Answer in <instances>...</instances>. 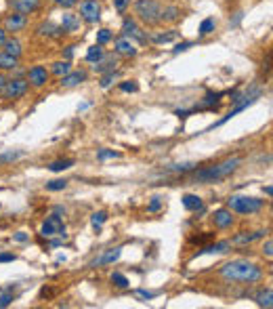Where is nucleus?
<instances>
[{"instance_id":"f257e3e1","label":"nucleus","mask_w":273,"mask_h":309,"mask_svg":"<svg viewBox=\"0 0 273 309\" xmlns=\"http://www.w3.org/2000/svg\"><path fill=\"white\" fill-rule=\"evenodd\" d=\"M221 276L229 282H258L263 277V269L255 263H248V261H231V263H225L221 267Z\"/></svg>"},{"instance_id":"f03ea898","label":"nucleus","mask_w":273,"mask_h":309,"mask_svg":"<svg viewBox=\"0 0 273 309\" xmlns=\"http://www.w3.org/2000/svg\"><path fill=\"white\" fill-rule=\"evenodd\" d=\"M240 158H227V160L214 164V166H206L198 170V173H193V181L195 183H214V181H221L225 179V177H229L233 170L240 166Z\"/></svg>"},{"instance_id":"7ed1b4c3","label":"nucleus","mask_w":273,"mask_h":309,"mask_svg":"<svg viewBox=\"0 0 273 309\" xmlns=\"http://www.w3.org/2000/svg\"><path fill=\"white\" fill-rule=\"evenodd\" d=\"M135 13L139 15L143 23L147 25H156L160 23V13H162V4L156 0H137L135 2Z\"/></svg>"},{"instance_id":"20e7f679","label":"nucleus","mask_w":273,"mask_h":309,"mask_svg":"<svg viewBox=\"0 0 273 309\" xmlns=\"http://www.w3.org/2000/svg\"><path fill=\"white\" fill-rule=\"evenodd\" d=\"M227 206H229V211H233V212L252 214V212H258L263 208V200L250 198V195H231V198L227 200Z\"/></svg>"},{"instance_id":"39448f33","label":"nucleus","mask_w":273,"mask_h":309,"mask_svg":"<svg viewBox=\"0 0 273 309\" xmlns=\"http://www.w3.org/2000/svg\"><path fill=\"white\" fill-rule=\"evenodd\" d=\"M40 233L44 238H63V240H65V225H63L59 214H57V212L50 214V217L42 223Z\"/></svg>"},{"instance_id":"423d86ee","label":"nucleus","mask_w":273,"mask_h":309,"mask_svg":"<svg viewBox=\"0 0 273 309\" xmlns=\"http://www.w3.org/2000/svg\"><path fill=\"white\" fill-rule=\"evenodd\" d=\"M28 86H30V82L23 80V78L6 80V84L2 88V95H4V99H19L21 95L28 93Z\"/></svg>"},{"instance_id":"0eeeda50","label":"nucleus","mask_w":273,"mask_h":309,"mask_svg":"<svg viewBox=\"0 0 273 309\" xmlns=\"http://www.w3.org/2000/svg\"><path fill=\"white\" fill-rule=\"evenodd\" d=\"M257 97H258V91H252L250 95H246V97H242V99H240V101H238V105H236V107H233V110H231L229 114H227V116H223V118H221V120H219V122H217V124H214V126H221V124L229 122V120H231L233 116H236V114H240V112H244V110H246V107H248V105H252V103H255V101H257Z\"/></svg>"},{"instance_id":"6e6552de","label":"nucleus","mask_w":273,"mask_h":309,"mask_svg":"<svg viewBox=\"0 0 273 309\" xmlns=\"http://www.w3.org/2000/svg\"><path fill=\"white\" fill-rule=\"evenodd\" d=\"M80 15L84 21L88 23H97L99 17H101V6L97 0H84V2L80 4Z\"/></svg>"},{"instance_id":"1a4fd4ad","label":"nucleus","mask_w":273,"mask_h":309,"mask_svg":"<svg viewBox=\"0 0 273 309\" xmlns=\"http://www.w3.org/2000/svg\"><path fill=\"white\" fill-rule=\"evenodd\" d=\"M122 32H124V36H126V38H135V40H137V42H141V44H145V42L149 40V38L143 34V30L139 28V25L132 21V19H124Z\"/></svg>"},{"instance_id":"9d476101","label":"nucleus","mask_w":273,"mask_h":309,"mask_svg":"<svg viewBox=\"0 0 273 309\" xmlns=\"http://www.w3.org/2000/svg\"><path fill=\"white\" fill-rule=\"evenodd\" d=\"M28 82L32 86H36V88H40V86H44L48 82V72L44 69L42 65H34L28 72Z\"/></svg>"},{"instance_id":"9b49d317","label":"nucleus","mask_w":273,"mask_h":309,"mask_svg":"<svg viewBox=\"0 0 273 309\" xmlns=\"http://www.w3.org/2000/svg\"><path fill=\"white\" fill-rule=\"evenodd\" d=\"M25 23H28V17L21 15V13H13L4 19V30L6 32H19L25 28Z\"/></svg>"},{"instance_id":"f8f14e48","label":"nucleus","mask_w":273,"mask_h":309,"mask_svg":"<svg viewBox=\"0 0 273 309\" xmlns=\"http://www.w3.org/2000/svg\"><path fill=\"white\" fill-rule=\"evenodd\" d=\"M212 221H214V227L227 229V227H231V223H233V214H231V211H227V208H219V211L212 214Z\"/></svg>"},{"instance_id":"ddd939ff","label":"nucleus","mask_w":273,"mask_h":309,"mask_svg":"<svg viewBox=\"0 0 273 309\" xmlns=\"http://www.w3.org/2000/svg\"><path fill=\"white\" fill-rule=\"evenodd\" d=\"M116 65H118L116 57H113V55H103V57H101V59L93 65V69H95L97 74H107V72H113V69H116Z\"/></svg>"},{"instance_id":"4468645a","label":"nucleus","mask_w":273,"mask_h":309,"mask_svg":"<svg viewBox=\"0 0 273 309\" xmlns=\"http://www.w3.org/2000/svg\"><path fill=\"white\" fill-rule=\"evenodd\" d=\"M84 80H86V72H84V69H76V72L69 69L65 76H61V84L65 86V88H72V86L80 84V82H84Z\"/></svg>"},{"instance_id":"2eb2a0df","label":"nucleus","mask_w":273,"mask_h":309,"mask_svg":"<svg viewBox=\"0 0 273 309\" xmlns=\"http://www.w3.org/2000/svg\"><path fill=\"white\" fill-rule=\"evenodd\" d=\"M116 53L118 55H124V57H135L137 55V47H135V42L130 40V38H118L116 40Z\"/></svg>"},{"instance_id":"dca6fc26","label":"nucleus","mask_w":273,"mask_h":309,"mask_svg":"<svg viewBox=\"0 0 273 309\" xmlns=\"http://www.w3.org/2000/svg\"><path fill=\"white\" fill-rule=\"evenodd\" d=\"M120 255H122V248H112V250H107L105 255H101L99 259H95V261L91 263V267H101V265H110V263H116Z\"/></svg>"},{"instance_id":"f3484780","label":"nucleus","mask_w":273,"mask_h":309,"mask_svg":"<svg viewBox=\"0 0 273 309\" xmlns=\"http://www.w3.org/2000/svg\"><path fill=\"white\" fill-rule=\"evenodd\" d=\"M36 32H38L40 36H48V38H59V36L65 34V32L61 30V25H55L53 21H44V23H40Z\"/></svg>"},{"instance_id":"a211bd4d","label":"nucleus","mask_w":273,"mask_h":309,"mask_svg":"<svg viewBox=\"0 0 273 309\" xmlns=\"http://www.w3.org/2000/svg\"><path fill=\"white\" fill-rule=\"evenodd\" d=\"M40 6V0H13V9L21 15H30Z\"/></svg>"},{"instance_id":"6ab92c4d","label":"nucleus","mask_w":273,"mask_h":309,"mask_svg":"<svg viewBox=\"0 0 273 309\" xmlns=\"http://www.w3.org/2000/svg\"><path fill=\"white\" fill-rule=\"evenodd\" d=\"M80 28V17L78 15H72V13H65V15L61 17V30L65 32V34H72Z\"/></svg>"},{"instance_id":"aec40b11","label":"nucleus","mask_w":273,"mask_h":309,"mask_svg":"<svg viewBox=\"0 0 273 309\" xmlns=\"http://www.w3.org/2000/svg\"><path fill=\"white\" fill-rule=\"evenodd\" d=\"M267 231H242V233H238L236 238H233V244H250V242H255V240H258V238H263Z\"/></svg>"},{"instance_id":"412c9836","label":"nucleus","mask_w":273,"mask_h":309,"mask_svg":"<svg viewBox=\"0 0 273 309\" xmlns=\"http://www.w3.org/2000/svg\"><path fill=\"white\" fill-rule=\"evenodd\" d=\"M2 47H4V53H6V55L17 57V59H19V57H21V53H23V47H21V42H19L17 38H13V40H9V38H6Z\"/></svg>"},{"instance_id":"4be33fe9","label":"nucleus","mask_w":273,"mask_h":309,"mask_svg":"<svg viewBox=\"0 0 273 309\" xmlns=\"http://www.w3.org/2000/svg\"><path fill=\"white\" fill-rule=\"evenodd\" d=\"M183 206L187 208V211H202V198L200 195H193V194H185L181 198Z\"/></svg>"},{"instance_id":"5701e85b","label":"nucleus","mask_w":273,"mask_h":309,"mask_svg":"<svg viewBox=\"0 0 273 309\" xmlns=\"http://www.w3.org/2000/svg\"><path fill=\"white\" fill-rule=\"evenodd\" d=\"M179 17H181V9H179V6H162L160 21H177Z\"/></svg>"},{"instance_id":"b1692460","label":"nucleus","mask_w":273,"mask_h":309,"mask_svg":"<svg viewBox=\"0 0 273 309\" xmlns=\"http://www.w3.org/2000/svg\"><path fill=\"white\" fill-rule=\"evenodd\" d=\"M257 301H258V305L261 307H271L273 305V290L271 288H267V290H261L258 293V296H257Z\"/></svg>"},{"instance_id":"393cba45","label":"nucleus","mask_w":273,"mask_h":309,"mask_svg":"<svg viewBox=\"0 0 273 309\" xmlns=\"http://www.w3.org/2000/svg\"><path fill=\"white\" fill-rule=\"evenodd\" d=\"M17 65H19L17 57H11V55H6V53L0 55V69H15Z\"/></svg>"},{"instance_id":"a878e982","label":"nucleus","mask_w":273,"mask_h":309,"mask_svg":"<svg viewBox=\"0 0 273 309\" xmlns=\"http://www.w3.org/2000/svg\"><path fill=\"white\" fill-rule=\"evenodd\" d=\"M103 49H101V44H95V47H91L86 50V61H91V63H97L101 57H103Z\"/></svg>"},{"instance_id":"bb28decb","label":"nucleus","mask_w":273,"mask_h":309,"mask_svg":"<svg viewBox=\"0 0 273 309\" xmlns=\"http://www.w3.org/2000/svg\"><path fill=\"white\" fill-rule=\"evenodd\" d=\"M72 166H74V160H57V162L48 164V170H53V173H61V170H67Z\"/></svg>"},{"instance_id":"cd10ccee","label":"nucleus","mask_w":273,"mask_h":309,"mask_svg":"<svg viewBox=\"0 0 273 309\" xmlns=\"http://www.w3.org/2000/svg\"><path fill=\"white\" fill-rule=\"evenodd\" d=\"M231 248V242H217V244H208L204 246L202 252H227Z\"/></svg>"},{"instance_id":"c85d7f7f","label":"nucleus","mask_w":273,"mask_h":309,"mask_svg":"<svg viewBox=\"0 0 273 309\" xmlns=\"http://www.w3.org/2000/svg\"><path fill=\"white\" fill-rule=\"evenodd\" d=\"M69 69H72L69 67V61H57V63H53V69H50V72L55 76H65Z\"/></svg>"},{"instance_id":"c756f323","label":"nucleus","mask_w":273,"mask_h":309,"mask_svg":"<svg viewBox=\"0 0 273 309\" xmlns=\"http://www.w3.org/2000/svg\"><path fill=\"white\" fill-rule=\"evenodd\" d=\"M112 284L118 288H128V280H126V276L120 274V271H113L112 274Z\"/></svg>"},{"instance_id":"7c9ffc66","label":"nucleus","mask_w":273,"mask_h":309,"mask_svg":"<svg viewBox=\"0 0 273 309\" xmlns=\"http://www.w3.org/2000/svg\"><path fill=\"white\" fill-rule=\"evenodd\" d=\"M210 32H214V19L208 17V19H204V21H202V25H200V36H208Z\"/></svg>"},{"instance_id":"2f4dec72","label":"nucleus","mask_w":273,"mask_h":309,"mask_svg":"<svg viewBox=\"0 0 273 309\" xmlns=\"http://www.w3.org/2000/svg\"><path fill=\"white\" fill-rule=\"evenodd\" d=\"M67 187V181L65 179H55V181H48L47 183V189L48 192H61V189Z\"/></svg>"},{"instance_id":"473e14b6","label":"nucleus","mask_w":273,"mask_h":309,"mask_svg":"<svg viewBox=\"0 0 273 309\" xmlns=\"http://www.w3.org/2000/svg\"><path fill=\"white\" fill-rule=\"evenodd\" d=\"M177 36H179V32H177V30H170L168 34H158V36H154V42H158V44H162V42H170V40H175Z\"/></svg>"},{"instance_id":"72a5a7b5","label":"nucleus","mask_w":273,"mask_h":309,"mask_svg":"<svg viewBox=\"0 0 273 309\" xmlns=\"http://www.w3.org/2000/svg\"><path fill=\"white\" fill-rule=\"evenodd\" d=\"M107 221V212H103V211H99V212H93V217H91V223H93V227H99L103 225Z\"/></svg>"},{"instance_id":"f704fd0d","label":"nucleus","mask_w":273,"mask_h":309,"mask_svg":"<svg viewBox=\"0 0 273 309\" xmlns=\"http://www.w3.org/2000/svg\"><path fill=\"white\" fill-rule=\"evenodd\" d=\"M195 166L193 162H189V164H173L168 170H173V173H187V170H192Z\"/></svg>"},{"instance_id":"c9c22d12","label":"nucleus","mask_w":273,"mask_h":309,"mask_svg":"<svg viewBox=\"0 0 273 309\" xmlns=\"http://www.w3.org/2000/svg\"><path fill=\"white\" fill-rule=\"evenodd\" d=\"M21 156H23L21 151H6V154H0V162H13Z\"/></svg>"},{"instance_id":"e433bc0d","label":"nucleus","mask_w":273,"mask_h":309,"mask_svg":"<svg viewBox=\"0 0 273 309\" xmlns=\"http://www.w3.org/2000/svg\"><path fill=\"white\" fill-rule=\"evenodd\" d=\"M112 40V32L110 30H99L97 32V44H105Z\"/></svg>"},{"instance_id":"4c0bfd02","label":"nucleus","mask_w":273,"mask_h":309,"mask_svg":"<svg viewBox=\"0 0 273 309\" xmlns=\"http://www.w3.org/2000/svg\"><path fill=\"white\" fill-rule=\"evenodd\" d=\"M120 91H124V93H135V91H139V84H137V82H132V80H126V82H122V84H120Z\"/></svg>"},{"instance_id":"58836bf2","label":"nucleus","mask_w":273,"mask_h":309,"mask_svg":"<svg viewBox=\"0 0 273 309\" xmlns=\"http://www.w3.org/2000/svg\"><path fill=\"white\" fill-rule=\"evenodd\" d=\"M99 160H107V158H120L118 151H113V149H99Z\"/></svg>"},{"instance_id":"ea45409f","label":"nucleus","mask_w":273,"mask_h":309,"mask_svg":"<svg viewBox=\"0 0 273 309\" xmlns=\"http://www.w3.org/2000/svg\"><path fill=\"white\" fill-rule=\"evenodd\" d=\"M113 78H116V72H107L105 76H103V78H101V86H110L112 84V82H113Z\"/></svg>"},{"instance_id":"a19ab883","label":"nucleus","mask_w":273,"mask_h":309,"mask_svg":"<svg viewBox=\"0 0 273 309\" xmlns=\"http://www.w3.org/2000/svg\"><path fill=\"white\" fill-rule=\"evenodd\" d=\"M162 208V202H160V198H154L151 200V204L147 206V212H158Z\"/></svg>"},{"instance_id":"79ce46f5","label":"nucleus","mask_w":273,"mask_h":309,"mask_svg":"<svg viewBox=\"0 0 273 309\" xmlns=\"http://www.w3.org/2000/svg\"><path fill=\"white\" fill-rule=\"evenodd\" d=\"M128 2H130V0H113V6H116L118 13H124L126 6H128Z\"/></svg>"},{"instance_id":"37998d69","label":"nucleus","mask_w":273,"mask_h":309,"mask_svg":"<svg viewBox=\"0 0 273 309\" xmlns=\"http://www.w3.org/2000/svg\"><path fill=\"white\" fill-rule=\"evenodd\" d=\"M11 301H13V294H11V293H4L2 296H0V309H2V307H9Z\"/></svg>"},{"instance_id":"c03bdc74","label":"nucleus","mask_w":273,"mask_h":309,"mask_svg":"<svg viewBox=\"0 0 273 309\" xmlns=\"http://www.w3.org/2000/svg\"><path fill=\"white\" fill-rule=\"evenodd\" d=\"M59 6H63V9H72V6H76V2L78 0H55Z\"/></svg>"},{"instance_id":"a18cd8bd","label":"nucleus","mask_w":273,"mask_h":309,"mask_svg":"<svg viewBox=\"0 0 273 309\" xmlns=\"http://www.w3.org/2000/svg\"><path fill=\"white\" fill-rule=\"evenodd\" d=\"M15 255H13V252H2V255H0V263H9V261H15Z\"/></svg>"},{"instance_id":"49530a36","label":"nucleus","mask_w":273,"mask_h":309,"mask_svg":"<svg viewBox=\"0 0 273 309\" xmlns=\"http://www.w3.org/2000/svg\"><path fill=\"white\" fill-rule=\"evenodd\" d=\"M189 47H192V42H181V44H177V47L173 49V53L177 55V53H181V50H187Z\"/></svg>"},{"instance_id":"de8ad7c7","label":"nucleus","mask_w":273,"mask_h":309,"mask_svg":"<svg viewBox=\"0 0 273 309\" xmlns=\"http://www.w3.org/2000/svg\"><path fill=\"white\" fill-rule=\"evenodd\" d=\"M137 294L141 296V299H145V301H147V299H154V296H156V293H149V290H137Z\"/></svg>"},{"instance_id":"09e8293b","label":"nucleus","mask_w":273,"mask_h":309,"mask_svg":"<svg viewBox=\"0 0 273 309\" xmlns=\"http://www.w3.org/2000/svg\"><path fill=\"white\" fill-rule=\"evenodd\" d=\"M273 248V242H271V240H267V242H265V246H263V252H265V255H267V257H271V250Z\"/></svg>"},{"instance_id":"8fccbe9b","label":"nucleus","mask_w":273,"mask_h":309,"mask_svg":"<svg viewBox=\"0 0 273 309\" xmlns=\"http://www.w3.org/2000/svg\"><path fill=\"white\" fill-rule=\"evenodd\" d=\"M15 240H17V242H28V233L17 231V233H15Z\"/></svg>"},{"instance_id":"3c124183","label":"nucleus","mask_w":273,"mask_h":309,"mask_svg":"<svg viewBox=\"0 0 273 309\" xmlns=\"http://www.w3.org/2000/svg\"><path fill=\"white\" fill-rule=\"evenodd\" d=\"M4 40H6V30H4V28H0V47L4 44Z\"/></svg>"},{"instance_id":"603ef678","label":"nucleus","mask_w":273,"mask_h":309,"mask_svg":"<svg viewBox=\"0 0 273 309\" xmlns=\"http://www.w3.org/2000/svg\"><path fill=\"white\" fill-rule=\"evenodd\" d=\"M74 49H76V47H67V49H65V59H69V57L74 55Z\"/></svg>"},{"instance_id":"864d4df0","label":"nucleus","mask_w":273,"mask_h":309,"mask_svg":"<svg viewBox=\"0 0 273 309\" xmlns=\"http://www.w3.org/2000/svg\"><path fill=\"white\" fill-rule=\"evenodd\" d=\"M4 84H6V78L2 74H0V93H2V88H4Z\"/></svg>"},{"instance_id":"5fc2aeb1","label":"nucleus","mask_w":273,"mask_h":309,"mask_svg":"<svg viewBox=\"0 0 273 309\" xmlns=\"http://www.w3.org/2000/svg\"><path fill=\"white\" fill-rule=\"evenodd\" d=\"M265 194L271 195V194H273V187H271V185H267V187H265Z\"/></svg>"}]
</instances>
